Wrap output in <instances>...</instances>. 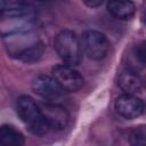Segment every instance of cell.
Here are the masks:
<instances>
[{
  "instance_id": "6da1fadb",
  "label": "cell",
  "mask_w": 146,
  "mask_h": 146,
  "mask_svg": "<svg viewBox=\"0 0 146 146\" xmlns=\"http://www.w3.org/2000/svg\"><path fill=\"white\" fill-rule=\"evenodd\" d=\"M36 11L29 5L19 3L0 10V35L2 38L34 31Z\"/></svg>"
},
{
  "instance_id": "7a4b0ae2",
  "label": "cell",
  "mask_w": 146,
  "mask_h": 146,
  "mask_svg": "<svg viewBox=\"0 0 146 146\" xmlns=\"http://www.w3.org/2000/svg\"><path fill=\"white\" fill-rule=\"evenodd\" d=\"M2 39L9 55L24 63L36 62L44 52L46 46L34 31L5 36Z\"/></svg>"
},
{
  "instance_id": "3957f363",
  "label": "cell",
  "mask_w": 146,
  "mask_h": 146,
  "mask_svg": "<svg viewBox=\"0 0 146 146\" xmlns=\"http://www.w3.org/2000/svg\"><path fill=\"white\" fill-rule=\"evenodd\" d=\"M16 111L29 130L36 136H43L50 130L47 125L39 105L30 96H21L16 102Z\"/></svg>"
},
{
  "instance_id": "277c9868",
  "label": "cell",
  "mask_w": 146,
  "mask_h": 146,
  "mask_svg": "<svg viewBox=\"0 0 146 146\" xmlns=\"http://www.w3.org/2000/svg\"><path fill=\"white\" fill-rule=\"evenodd\" d=\"M54 48L68 66L78 65L82 58V47L78 35L71 30H62L55 38Z\"/></svg>"
},
{
  "instance_id": "5b68a950",
  "label": "cell",
  "mask_w": 146,
  "mask_h": 146,
  "mask_svg": "<svg viewBox=\"0 0 146 146\" xmlns=\"http://www.w3.org/2000/svg\"><path fill=\"white\" fill-rule=\"evenodd\" d=\"M80 42L86 55L94 60H100L105 58L110 51V41L107 36L100 31H84Z\"/></svg>"
},
{
  "instance_id": "8992f818",
  "label": "cell",
  "mask_w": 146,
  "mask_h": 146,
  "mask_svg": "<svg viewBox=\"0 0 146 146\" xmlns=\"http://www.w3.org/2000/svg\"><path fill=\"white\" fill-rule=\"evenodd\" d=\"M32 89L36 95L47 100V103L58 104V102L63 100L66 95V92L62 89V87L52 76L44 74L38 75L33 79Z\"/></svg>"
},
{
  "instance_id": "52a82bcc",
  "label": "cell",
  "mask_w": 146,
  "mask_h": 146,
  "mask_svg": "<svg viewBox=\"0 0 146 146\" xmlns=\"http://www.w3.org/2000/svg\"><path fill=\"white\" fill-rule=\"evenodd\" d=\"M52 78L65 92H74L82 88L83 76L73 66L58 65L52 68Z\"/></svg>"
},
{
  "instance_id": "ba28073f",
  "label": "cell",
  "mask_w": 146,
  "mask_h": 146,
  "mask_svg": "<svg viewBox=\"0 0 146 146\" xmlns=\"http://www.w3.org/2000/svg\"><path fill=\"white\" fill-rule=\"evenodd\" d=\"M41 114L49 127V129L63 130L68 124V113L67 111L56 103H42L39 105Z\"/></svg>"
},
{
  "instance_id": "9c48e42d",
  "label": "cell",
  "mask_w": 146,
  "mask_h": 146,
  "mask_svg": "<svg viewBox=\"0 0 146 146\" xmlns=\"http://www.w3.org/2000/svg\"><path fill=\"white\" fill-rule=\"evenodd\" d=\"M114 106L116 112L125 119H136L144 113V102L135 95H120Z\"/></svg>"
},
{
  "instance_id": "30bf717a",
  "label": "cell",
  "mask_w": 146,
  "mask_h": 146,
  "mask_svg": "<svg viewBox=\"0 0 146 146\" xmlns=\"http://www.w3.org/2000/svg\"><path fill=\"white\" fill-rule=\"evenodd\" d=\"M119 87L128 95H136L143 89V80L137 74L136 71L127 68L121 72L117 79Z\"/></svg>"
},
{
  "instance_id": "8fae6325",
  "label": "cell",
  "mask_w": 146,
  "mask_h": 146,
  "mask_svg": "<svg viewBox=\"0 0 146 146\" xmlns=\"http://www.w3.org/2000/svg\"><path fill=\"white\" fill-rule=\"evenodd\" d=\"M24 135L15 127L3 124L0 127V145L1 146H24Z\"/></svg>"
},
{
  "instance_id": "7c38bea8",
  "label": "cell",
  "mask_w": 146,
  "mask_h": 146,
  "mask_svg": "<svg viewBox=\"0 0 146 146\" xmlns=\"http://www.w3.org/2000/svg\"><path fill=\"white\" fill-rule=\"evenodd\" d=\"M106 6L108 13L119 19H129L135 15L136 11V6L131 1H108Z\"/></svg>"
},
{
  "instance_id": "4fadbf2b",
  "label": "cell",
  "mask_w": 146,
  "mask_h": 146,
  "mask_svg": "<svg viewBox=\"0 0 146 146\" xmlns=\"http://www.w3.org/2000/svg\"><path fill=\"white\" fill-rule=\"evenodd\" d=\"M145 138H146V130H145V127L141 125L131 132L129 137L130 146H146Z\"/></svg>"
},
{
  "instance_id": "5bb4252c",
  "label": "cell",
  "mask_w": 146,
  "mask_h": 146,
  "mask_svg": "<svg viewBox=\"0 0 146 146\" xmlns=\"http://www.w3.org/2000/svg\"><path fill=\"white\" fill-rule=\"evenodd\" d=\"M135 56H136V59L139 60L141 65H144V63H145V50H144V46H139L138 48H135Z\"/></svg>"
},
{
  "instance_id": "9a60e30c",
  "label": "cell",
  "mask_w": 146,
  "mask_h": 146,
  "mask_svg": "<svg viewBox=\"0 0 146 146\" xmlns=\"http://www.w3.org/2000/svg\"><path fill=\"white\" fill-rule=\"evenodd\" d=\"M83 2H84V5H87L88 7H91V8L99 7V6H102V3H103L102 0H84Z\"/></svg>"
},
{
  "instance_id": "2e32d148",
  "label": "cell",
  "mask_w": 146,
  "mask_h": 146,
  "mask_svg": "<svg viewBox=\"0 0 146 146\" xmlns=\"http://www.w3.org/2000/svg\"><path fill=\"white\" fill-rule=\"evenodd\" d=\"M5 6H6V2H3V1H0V10H2V9L5 8Z\"/></svg>"
}]
</instances>
